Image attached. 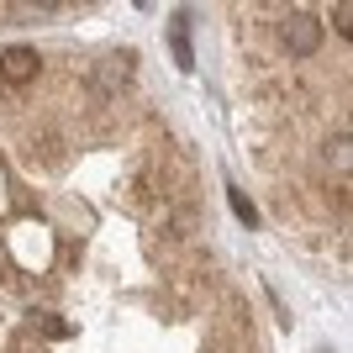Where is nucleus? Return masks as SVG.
<instances>
[{"label": "nucleus", "instance_id": "nucleus-1", "mask_svg": "<svg viewBox=\"0 0 353 353\" xmlns=\"http://www.w3.org/2000/svg\"><path fill=\"white\" fill-rule=\"evenodd\" d=\"M280 37H285V48H290L295 59H311V53L322 48V21H316L311 11H290L285 27H280Z\"/></svg>", "mask_w": 353, "mask_h": 353}, {"label": "nucleus", "instance_id": "nucleus-2", "mask_svg": "<svg viewBox=\"0 0 353 353\" xmlns=\"http://www.w3.org/2000/svg\"><path fill=\"white\" fill-rule=\"evenodd\" d=\"M0 79H6V85L37 79V53H32V48H6V53H0Z\"/></svg>", "mask_w": 353, "mask_h": 353}, {"label": "nucleus", "instance_id": "nucleus-3", "mask_svg": "<svg viewBox=\"0 0 353 353\" xmlns=\"http://www.w3.org/2000/svg\"><path fill=\"white\" fill-rule=\"evenodd\" d=\"M169 43H174V63H179V69H195V53H190V16H185V11L174 16V37H169Z\"/></svg>", "mask_w": 353, "mask_h": 353}, {"label": "nucleus", "instance_id": "nucleus-4", "mask_svg": "<svg viewBox=\"0 0 353 353\" xmlns=\"http://www.w3.org/2000/svg\"><path fill=\"white\" fill-rule=\"evenodd\" d=\"M227 206H232V216L243 221V227H259V211H253V201L237 190V185H227Z\"/></svg>", "mask_w": 353, "mask_h": 353}, {"label": "nucleus", "instance_id": "nucleus-5", "mask_svg": "<svg viewBox=\"0 0 353 353\" xmlns=\"http://www.w3.org/2000/svg\"><path fill=\"white\" fill-rule=\"evenodd\" d=\"M332 27H338L343 37H353V6H348V0H338V6H332Z\"/></svg>", "mask_w": 353, "mask_h": 353}, {"label": "nucleus", "instance_id": "nucleus-6", "mask_svg": "<svg viewBox=\"0 0 353 353\" xmlns=\"http://www.w3.org/2000/svg\"><path fill=\"white\" fill-rule=\"evenodd\" d=\"M43 332H48V338H69L74 327H69V322H59V316H43Z\"/></svg>", "mask_w": 353, "mask_h": 353}]
</instances>
